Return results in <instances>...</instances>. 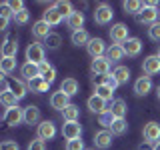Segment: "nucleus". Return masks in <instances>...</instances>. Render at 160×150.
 <instances>
[{
  "instance_id": "c756f323",
  "label": "nucleus",
  "mask_w": 160,
  "mask_h": 150,
  "mask_svg": "<svg viewBox=\"0 0 160 150\" xmlns=\"http://www.w3.org/2000/svg\"><path fill=\"white\" fill-rule=\"evenodd\" d=\"M40 76L46 80L48 84H52L54 78H56V68H54L52 64H48V62H42L40 64Z\"/></svg>"
},
{
  "instance_id": "2f4dec72",
  "label": "nucleus",
  "mask_w": 160,
  "mask_h": 150,
  "mask_svg": "<svg viewBox=\"0 0 160 150\" xmlns=\"http://www.w3.org/2000/svg\"><path fill=\"white\" fill-rule=\"evenodd\" d=\"M126 130H128V122H126V118H114L112 126H110V132L116 134V136H122V134H126Z\"/></svg>"
},
{
  "instance_id": "39448f33",
  "label": "nucleus",
  "mask_w": 160,
  "mask_h": 150,
  "mask_svg": "<svg viewBox=\"0 0 160 150\" xmlns=\"http://www.w3.org/2000/svg\"><path fill=\"white\" fill-rule=\"evenodd\" d=\"M158 18H160V8L150 6V4H146L144 10L136 16L138 24H154V22H158Z\"/></svg>"
},
{
  "instance_id": "cd10ccee",
  "label": "nucleus",
  "mask_w": 160,
  "mask_h": 150,
  "mask_svg": "<svg viewBox=\"0 0 160 150\" xmlns=\"http://www.w3.org/2000/svg\"><path fill=\"white\" fill-rule=\"evenodd\" d=\"M124 56H126V52H124V48L120 46V44H112V46H108V50H106V58L110 62H120Z\"/></svg>"
},
{
  "instance_id": "a211bd4d",
  "label": "nucleus",
  "mask_w": 160,
  "mask_h": 150,
  "mask_svg": "<svg viewBox=\"0 0 160 150\" xmlns=\"http://www.w3.org/2000/svg\"><path fill=\"white\" fill-rule=\"evenodd\" d=\"M122 48H124V52H126V56L134 58V56H138V54L142 52V40L140 38H128L126 42L122 44Z\"/></svg>"
},
{
  "instance_id": "e433bc0d",
  "label": "nucleus",
  "mask_w": 160,
  "mask_h": 150,
  "mask_svg": "<svg viewBox=\"0 0 160 150\" xmlns=\"http://www.w3.org/2000/svg\"><path fill=\"white\" fill-rule=\"evenodd\" d=\"M94 94H96V96H100V98H102V100H106V102H112V96H114V90H110L108 86H104V84H98V86H96V92H94Z\"/></svg>"
},
{
  "instance_id": "603ef678",
  "label": "nucleus",
  "mask_w": 160,
  "mask_h": 150,
  "mask_svg": "<svg viewBox=\"0 0 160 150\" xmlns=\"http://www.w3.org/2000/svg\"><path fill=\"white\" fill-rule=\"evenodd\" d=\"M154 146V150H160V142H156V144H152Z\"/></svg>"
},
{
  "instance_id": "f704fd0d",
  "label": "nucleus",
  "mask_w": 160,
  "mask_h": 150,
  "mask_svg": "<svg viewBox=\"0 0 160 150\" xmlns=\"http://www.w3.org/2000/svg\"><path fill=\"white\" fill-rule=\"evenodd\" d=\"M54 8H56L58 12L62 14V18H64V20H66V18L70 16V14L74 12L72 4H70V2H66V0H58V2H54Z\"/></svg>"
},
{
  "instance_id": "ddd939ff",
  "label": "nucleus",
  "mask_w": 160,
  "mask_h": 150,
  "mask_svg": "<svg viewBox=\"0 0 160 150\" xmlns=\"http://www.w3.org/2000/svg\"><path fill=\"white\" fill-rule=\"evenodd\" d=\"M86 50H88V54L92 58H100V56H104L106 54V44H104V40L102 38H92L88 42V46H86Z\"/></svg>"
},
{
  "instance_id": "864d4df0",
  "label": "nucleus",
  "mask_w": 160,
  "mask_h": 150,
  "mask_svg": "<svg viewBox=\"0 0 160 150\" xmlns=\"http://www.w3.org/2000/svg\"><path fill=\"white\" fill-rule=\"evenodd\" d=\"M158 56H160V48H158Z\"/></svg>"
},
{
  "instance_id": "a18cd8bd",
  "label": "nucleus",
  "mask_w": 160,
  "mask_h": 150,
  "mask_svg": "<svg viewBox=\"0 0 160 150\" xmlns=\"http://www.w3.org/2000/svg\"><path fill=\"white\" fill-rule=\"evenodd\" d=\"M28 150H46V144H44V140L42 138H34L32 142L28 144Z\"/></svg>"
},
{
  "instance_id": "3c124183",
  "label": "nucleus",
  "mask_w": 160,
  "mask_h": 150,
  "mask_svg": "<svg viewBox=\"0 0 160 150\" xmlns=\"http://www.w3.org/2000/svg\"><path fill=\"white\" fill-rule=\"evenodd\" d=\"M156 96H158V100H160V84L156 86Z\"/></svg>"
},
{
  "instance_id": "4be33fe9",
  "label": "nucleus",
  "mask_w": 160,
  "mask_h": 150,
  "mask_svg": "<svg viewBox=\"0 0 160 150\" xmlns=\"http://www.w3.org/2000/svg\"><path fill=\"white\" fill-rule=\"evenodd\" d=\"M42 20H44V22H48L50 26H58V24L62 22L64 18H62V14H60L58 10L54 8V4H52V6H48L46 10H44V14H42Z\"/></svg>"
},
{
  "instance_id": "c85d7f7f",
  "label": "nucleus",
  "mask_w": 160,
  "mask_h": 150,
  "mask_svg": "<svg viewBox=\"0 0 160 150\" xmlns=\"http://www.w3.org/2000/svg\"><path fill=\"white\" fill-rule=\"evenodd\" d=\"M70 40H72L74 46H88V42H90L92 38H90V34L82 28V30H76V32H72Z\"/></svg>"
},
{
  "instance_id": "a878e982",
  "label": "nucleus",
  "mask_w": 160,
  "mask_h": 150,
  "mask_svg": "<svg viewBox=\"0 0 160 150\" xmlns=\"http://www.w3.org/2000/svg\"><path fill=\"white\" fill-rule=\"evenodd\" d=\"M144 6H146V4L140 2V0H126V2L122 4L124 12H126V14H132V16H138V14L144 10Z\"/></svg>"
},
{
  "instance_id": "2eb2a0df",
  "label": "nucleus",
  "mask_w": 160,
  "mask_h": 150,
  "mask_svg": "<svg viewBox=\"0 0 160 150\" xmlns=\"http://www.w3.org/2000/svg\"><path fill=\"white\" fill-rule=\"evenodd\" d=\"M40 118H42V114H40L38 106H32V104H30V106L24 108V124H28V126H38Z\"/></svg>"
},
{
  "instance_id": "9d476101",
  "label": "nucleus",
  "mask_w": 160,
  "mask_h": 150,
  "mask_svg": "<svg viewBox=\"0 0 160 150\" xmlns=\"http://www.w3.org/2000/svg\"><path fill=\"white\" fill-rule=\"evenodd\" d=\"M86 104H88V110H90V112L98 114V116L106 114V112H108V106H110L106 100H102L100 96H96V94H92V96L88 98V102H86Z\"/></svg>"
},
{
  "instance_id": "6ab92c4d",
  "label": "nucleus",
  "mask_w": 160,
  "mask_h": 150,
  "mask_svg": "<svg viewBox=\"0 0 160 150\" xmlns=\"http://www.w3.org/2000/svg\"><path fill=\"white\" fill-rule=\"evenodd\" d=\"M150 90H152V78L150 76H140L134 82V94L136 96H146Z\"/></svg>"
},
{
  "instance_id": "0eeeda50",
  "label": "nucleus",
  "mask_w": 160,
  "mask_h": 150,
  "mask_svg": "<svg viewBox=\"0 0 160 150\" xmlns=\"http://www.w3.org/2000/svg\"><path fill=\"white\" fill-rule=\"evenodd\" d=\"M4 124H8V126H16V124L24 122V110L20 106H12V108H6V112H4Z\"/></svg>"
},
{
  "instance_id": "393cba45",
  "label": "nucleus",
  "mask_w": 160,
  "mask_h": 150,
  "mask_svg": "<svg viewBox=\"0 0 160 150\" xmlns=\"http://www.w3.org/2000/svg\"><path fill=\"white\" fill-rule=\"evenodd\" d=\"M20 74L30 82V80H34V78L40 76V66H38V64H32V62H24L22 66H20Z\"/></svg>"
},
{
  "instance_id": "49530a36",
  "label": "nucleus",
  "mask_w": 160,
  "mask_h": 150,
  "mask_svg": "<svg viewBox=\"0 0 160 150\" xmlns=\"http://www.w3.org/2000/svg\"><path fill=\"white\" fill-rule=\"evenodd\" d=\"M0 150H20V146L14 140H4V142L0 144Z\"/></svg>"
},
{
  "instance_id": "dca6fc26",
  "label": "nucleus",
  "mask_w": 160,
  "mask_h": 150,
  "mask_svg": "<svg viewBox=\"0 0 160 150\" xmlns=\"http://www.w3.org/2000/svg\"><path fill=\"white\" fill-rule=\"evenodd\" d=\"M50 106L54 110H60V112H62L66 106H70V96H66L62 90H58V92H54L52 96H50Z\"/></svg>"
},
{
  "instance_id": "7c9ffc66",
  "label": "nucleus",
  "mask_w": 160,
  "mask_h": 150,
  "mask_svg": "<svg viewBox=\"0 0 160 150\" xmlns=\"http://www.w3.org/2000/svg\"><path fill=\"white\" fill-rule=\"evenodd\" d=\"M78 116H80V110H78L76 104H70V106H66L62 110L64 122H78Z\"/></svg>"
},
{
  "instance_id": "9b49d317",
  "label": "nucleus",
  "mask_w": 160,
  "mask_h": 150,
  "mask_svg": "<svg viewBox=\"0 0 160 150\" xmlns=\"http://www.w3.org/2000/svg\"><path fill=\"white\" fill-rule=\"evenodd\" d=\"M54 136H56V124L52 120H42L38 124V138H42L46 142V140H52Z\"/></svg>"
},
{
  "instance_id": "412c9836",
  "label": "nucleus",
  "mask_w": 160,
  "mask_h": 150,
  "mask_svg": "<svg viewBox=\"0 0 160 150\" xmlns=\"http://www.w3.org/2000/svg\"><path fill=\"white\" fill-rule=\"evenodd\" d=\"M84 14L80 12V10H74L72 14L66 18V26L72 30V32H76V30H82V26H84Z\"/></svg>"
},
{
  "instance_id": "a19ab883",
  "label": "nucleus",
  "mask_w": 160,
  "mask_h": 150,
  "mask_svg": "<svg viewBox=\"0 0 160 150\" xmlns=\"http://www.w3.org/2000/svg\"><path fill=\"white\" fill-rule=\"evenodd\" d=\"M60 42H62V38H60V34H50V36L46 38V46L50 48V50H56L58 46H60Z\"/></svg>"
},
{
  "instance_id": "473e14b6",
  "label": "nucleus",
  "mask_w": 160,
  "mask_h": 150,
  "mask_svg": "<svg viewBox=\"0 0 160 150\" xmlns=\"http://www.w3.org/2000/svg\"><path fill=\"white\" fill-rule=\"evenodd\" d=\"M112 76L118 80V84L122 86V84H126L128 80H130V68L128 66H116L114 68V72H112Z\"/></svg>"
},
{
  "instance_id": "09e8293b",
  "label": "nucleus",
  "mask_w": 160,
  "mask_h": 150,
  "mask_svg": "<svg viewBox=\"0 0 160 150\" xmlns=\"http://www.w3.org/2000/svg\"><path fill=\"white\" fill-rule=\"evenodd\" d=\"M8 22H10V20H6V18H0V30H6V28H8Z\"/></svg>"
},
{
  "instance_id": "f03ea898",
  "label": "nucleus",
  "mask_w": 160,
  "mask_h": 150,
  "mask_svg": "<svg viewBox=\"0 0 160 150\" xmlns=\"http://www.w3.org/2000/svg\"><path fill=\"white\" fill-rule=\"evenodd\" d=\"M112 16H114V10L106 2L98 4L96 10H94V22L100 24V26H106V24H110V22H112Z\"/></svg>"
},
{
  "instance_id": "423d86ee",
  "label": "nucleus",
  "mask_w": 160,
  "mask_h": 150,
  "mask_svg": "<svg viewBox=\"0 0 160 150\" xmlns=\"http://www.w3.org/2000/svg\"><path fill=\"white\" fill-rule=\"evenodd\" d=\"M110 38H112L114 44H120V46H122V44L130 38L128 36V26L124 22H116L112 28H110Z\"/></svg>"
},
{
  "instance_id": "20e7f679",
  "label": "nucleus",
  "mask_w": 160,
  "mask_h": 150,
  "mask_svg": "<svg viewBox=\"0 0 160 150\" xmlns=\"http://www.w3.org/2000/svg\"><path fill=\"white\" fill-rule=\"evenodd\" d=\"M110 60L106 56H100V58H92V62H90V72L94 74V76H106L110 74Z\"/></svg>"
},
{
  "instance_id": "f3484780",
  "label": "nucleus",
  "mask_w": 160,
  "mask_h": 150,
  "mask_svg": "<svg viewBox=\"0 0 160 150\" xmlns=\"http://www.w3.org/2000/svg\"><path fill=\"white\" fill-rule=\"evenodd\" d=\"M52 26H50L48 22H44V20H36V22L32 24V34H34V38H38V40H46L50 34H52V30H50Z\"/></svg>"
},
{
  "instance_id": "72a5a7b5",
  "label": "nucleus",
  "mask_w": 160,
  "mask_h": 150,
  "mask_svg": "<svg viewBox=\"0 0 160 150\" xmlns=\"http://www.w3.org/2000/svg\"><path fill=\"white\" fill-rule=\"evenodd\" d=\"M0 102L4 104L6 108H12V106H18V98L14 96V92H10V90H2L0 92Z\"/></svg>"
},
{
  "instance_id": "c03bdc74",
  "label": "nucleus",
  "mask_w": 160,
  "mask_h": 150,
  "mask_svg": "<svg viewBox=\"0 0 160 150\" xmlns=\"http://www.w3.org/2000/svg\"><path fill=\"white\" fill-rule=\"evenodd\" d=\"M66 150H84V142H82V138L68 140V142H66Z\"/></svg>"
},
{
  "instance_id": "37998d69",
  "label": "nucleus",
  "mask_w": 160,
  "mask_h": 150,
  "mask_svg": "<svg viewBox=\"0 0 160 150\" xmlns=\"http://www.w3.org/2000/svg\"><path fill=\"white\" fill-rule=\"evenodd\" d=\"M98 120H100V124L104 126V130H110V126H112V122H114V116L110 114V110L106 114H102V116H98Z\"/></svg>"
},
{
  "instance_id": "4468645a",
  "label": "nucleus",
  "mask_w": 160,
  "mask_h": 150,
  "mask_svg": "<svg viewBox=\"0 0 160 150\" xmlns=\"http://www.w3.org/2000/svg\"><path fill=\"white\" fill-rule=\"evenodd\" d=\"M62 136L66 140H76L82 136V126L78 122H64L62 124Z\"/></svg>"
},
{
  "instance_id": "6e6552de",
  "label": "nucleus",
  "mask_w": 160,
  "mask_h": 150,
  "mask_svg": "<svg viewBox=\"0 0 160 150\" xmlns=\"http://www.w3.org/2000/svg\"><path fill=\"white\" fill-rule=\"evenodd\" d=\"M142 136H144V142H148V144L160 142V124L158 122H148L142 130Z\"/></svg>"
},
{
  "instance_id": "de8ad7c7",
  "label": "nucleus",
  "mask_w": 160,
  "mask_h": 150,
  "mask_svg": "<svg viewBox=\"0 0 160 150\" xmlns=\"http://www.w3.org/2000/svg\"><path fill=\"white\" fill-rule=\"evenodd\" d=\"M10 6H12L14 14H16V12H20V10H24V8H26V6H24V2H22V0H14V2H10Z\"/></svg>"
},
{
  "instance_id": "bb28decb",
  "label": "nucleus",
  "mask_w": 160,
  "mask_h": 150,
  "mask_svg": "<svg viewBox=\"0 0 160 150\" xmlns=\"http://www.w3.org/2000/svg\"><path fill=\"white\" fill-rule=\"evenodd\" d=\"M48 88H50V84L42 76H38V78H34V80H30V82H28V90H30V92H34V94H42V92H46Z\"/></svg>"
},
{
  "instance_id": "f8f14e48",
  "label": "nucleus",
  "mask_w": 160,
  "mask_h": 150,
  "mask_svg": "<svg viewBox=\"0 0 160 150\" xmlns=\"http://www.w3.org/2000/svg\"><path fill=\"white\" fill-rule=\"evenodd\" d=\"M112 136L114 134L110 132V130H98L96 134H94V146L100 148V150H106L112 146Z\"/></svg>"
},
{
  "instance_id": "7ed1b4c3",
  "label": "nucleus",
  "mask_w": 160,
  "mask_h": 150,
  "mask_svg": "<svg viewBox=\"0 0 160 150\" xmlns=\"http://www.w3.org/2000/svg\"><path fill=\"white\" fill-rule=\"evenodd\" d=\"M0 80H2V90H10V92H14V96H16L18 100H22L24 96H26L28 92V84H24L22 80H10V82H6V78L0 76Z\"/></svg>"
},
{
  "instance_id": "ea45409f",
  "label": "nucleus",
  "mask_w": 160,
  "mask_h": 150,
  "mask_svg": "<svg viewBox=\"0 0 160 150\" xmlns=\"http://www.w3.org/2000/svg\"><path fill=\"white\" fill-rule=\"evenodd\" d=\"M148 38L154 40V42H160V22L150 24V28H148Z\"/></svg>"
},
{
  "instance_id": "1a4fd4ad",
  "label": "nucleus",
  "mask_w": 160,
  "mask_h": 150,
  "mask_svg": "<svg viewBox=\"0 0 160 150\" xmlns=\"http://www.w3.org/2000/svg\"><path fill=\"white\" fill-rule=\"evenodd\" d=\"M142 70H144V74H146V76L160 74V56H158V54H150V56L144 58Z\"/></svg>"
},
{
  "instance_id": "8fccbe9b",
  "label": "nucleus",
  "mask_w": 160,
  "mask_h": 150,
  "mask_svg": "<svg viewBox=\"0 0 160 150\" xmlns=\"http://www.w3.org/2000/svg\"><path fill=\"white\" fill-rule=\"evenodd\" d=\"M138 150H154V146H150V144L146 142V146H144V144H140V146H138Z\"/></svg>"
},
{
  "instance_id": "b1692460",
  "label": "nucleus",
  "mask_w": 160,
  "mask_h": 150,
  "mask_svg": "<svg viewBox=\"0 0 160 150\" xmlns=\"http://www.w3.org/2000/svg\"><path fill=\"white\" fill-rule=\"evenodd\" d=\"M60 90H62L66 96H76L78 94V90H80V84H78V80L76 78H64L62 80V84H60Z\"/></svg>"
},
{
  "instance_id": "c9c22d12",
  "label": "nucleus",
  "mask_w": 160,
  "mask_h": 150,
  "mask_svg": "<svg viewBox=\"0 0 160 150\" xmlns=\"http://www.w3.org/2000/svg\"><path fill=\"white\" fill-rule=\"evenodd\" d=\"M0 70H2L4 76L12 74L14 70H16V58H2L0 60Z\"/></svg>"
},
{
  "instance_id": "58836bf2",
  "label": "nucleus",
  "mask_w": 160,
  "mask_h": 150,
  "mask_svg": "<svg viewBox=\"0 0 160 150\" xmlns=\"http://www.w3.org/2000/svg\"><path fill=\"white\" fill-rule=\"evenodd\" d=\"M0 18H6V20L14 18V10H12V6H10V2L0 4Z\"/></svg>"
},
{
  "instance_id": "5701e85b",
  "label": "nucleus",
  "mask_w": 160,
  "mask_h": 150,
  "mask_svg": "<svg viewBox=\"0 0 160 150\" xmlns=\"http://www.w3.org/2000/svg\"><path fill=\"white\" fill-rule=\"evenodd\" d=\"M16 54H18V42L6 36L2 42V58H16Z\"/></svg>"
},
{
  "instance_id": "4c0bfd02",
  "label": "nucleus",
  "mask_w": 160,
  "mask_h": 150,
  "mask_svg": "<svg viewBox=\"0 0 160 150\" xmlns=\"http://www.w3.org/2000/svg\"><path fill=\"white\" fill-rule=\"evenodd\" d=\"M14 22H16V24H20V26H24V24H28V20H30V12H28V10L26 8H24V10H20V12H16V14H14Z\"/></svg>"
},
{
  "instance_id": "79ce46f5",
  "label": "nucleus",
  "mask_w": 160,
  "mask_h": 150,
  "mask_svg": "<svg viewBox=\"0 0 160 150\" xmlns=\"http://www.w3.org/2000/svg\"><path fill=\"white\" fill-rule=\"evenodd\" d=\"M102 84L104 86H108L110 90H116L120 84H118V80L112 76V74H106V76H102Z\"/></svg>"
},
{
  "instance_id": "f257e3e1",
  "label": "nucleus",
  "mask_w": 160,
  "mask_h": 150,
  "mask_svg": "<svg viewBox=\"0 0 160 150\" xmlns=\"http://www.w3.org/2000/svg\"><path fill=\"white\" fill-rule=\"evenodd\" d=\"M26 62H32V64H42L46 62V54H44V46L40 42H32L28 44L26 48Z\"/></svg>"
},
{
  "instance_id": "aec40b11",
  "label": "nucleus",
  "mask_w": 160,
  "mask_h": 150,
  "mask_svg": "<svg viewBox=\"0 0 160 150\" xmlns=\"http://www.w3.org/2000/svg\"><path fill=\"white\" fill-rule=\"evenodd\" d=\"M110 114H112L114 118H124L126 116V112H128V106H126V102H124L122 98H114L112 102H110Z\"/></svg>"
}]
</instances>
